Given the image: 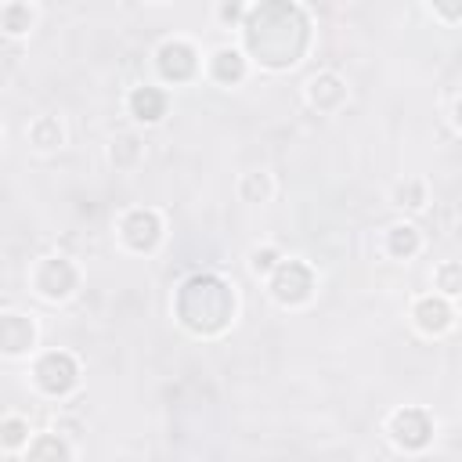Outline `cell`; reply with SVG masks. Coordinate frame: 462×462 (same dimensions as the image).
I'll return each instance as SVG.
<instances>
[{
  "mask_svg": "<svg viewBox=\"0 0 462 462\" xmlns=\"http://www.w3.org/2000/svg\"><path fill=\"white\" fill-rule=\"evenodd\" d=\"M393 433H397L401 444L422 448V444L430 440V419H426L419 408H404V411H397V419H393Z\"/></svg>",
  "mask_w": 462,
  "mask_h": 462,
  "instance_id": "obj_7",
  "label": "cell"
},
{
  "mask_svg": "<svg viewBox=\"0 0 462 462\" xmlns=\"http://www.w3.org/2000/svg\"><path fill=\"white\" fill-rule=\"evenodd\" d=\"M455 271H458V267L451 263V267H448V271L440 274V278H444V289H448V292H455Z\"/></svg>",
  "mask_w": 462,
  "mask_h": 462,
  "instance_id": "obj_19",
  "label": "cell"
},
{
  "mask_svg": "<svg viewBox=\"0 0 462 462\" xmlns=\"http://www.w3.org/2000/svg\"><path fill=\"white\" fill-rule=\"evenodd\" d=\"M29 7H22V4H14V7H7L4 11V25L11 29V32H22V29H29Z\"/></svg>",
  "mask_w": 462,
  "mask_h": 462,
  "instance_id": "obj_16",
  "label": "cell"
},
{
  "mask_svg": "<svg viewBox=\"0 0 462 462\" xmlns=\"http://www.w3.org/2000/svg\"><path fill=\"white\" fill-rule=\"evenodd\" d=\"M123 231H126V242H130L134 249H152V245H155V238H159V220H155V213L137 209V213H130V217H126Z\"/></svg>",
  "mask_w": 462,
  "mask_h": 462,
  "instance_id": "obj_8",
  "label": "cell"
},
{
  "mask_svg": "<svg viewBox=\"0 0 462 462\" xmlns=\"http://www.w3.org/2000/svg\"><path fill=\"white\" fill-rule=\"evenodd\" d=\"M415 314H419V325L430 328V332H433V328H444V325L451 321V310H448L440 300H422V303L415 307Z\"/></svg>",
  "mask_w": 462,
  "mask_h": 462,
  "instance_id": "obj_13",
  "label": "cell"
},
{
  "mask_svg": "<svg viewBox=\"0 0 462 462\" xmlns=\"http://www.w3.org/2000/svg\"><path fill=\"white\" fill-rule=\"evenodd\" d=\"M271 260H274V253H271V249H267V253H256L253 267H256V271H267V267H271Z\"/></svg>",
  "mask_w": 462,
  "mask_h": 462,
  "instance_id": "obj_18",
  "label": "cell"
},
{
  "mask_svg": "<svg viewBox=\"0 0 462 462\" xmlns=\"http://www.w3.org/2000/svg\"><path fill=\"white\" fill-rule=\"evenodd\" d=\"M36 285H40L47 296H65V292H72V285H76V267H72L69 260H47V263L40 267Z\"/></svg>",
  "mask_w": 462,
  "mask_h": 462,
  "instance_id": "obj_6",
  "label": "cell"
},
{
  "mask_svg": "<svg viewBox=\"0 0 462 462\" xmlns=\"http://www.w3.org/2000/svg\"><path fill=\"white\" fill-rule=\"evenodd\" d=\"M231 310H235V296L213 274H195L177 292V314L195 332H220L231 321Z\"/></svg>",
  "mask_w": 462,
  "mask_h": 462,
  "instance_id": "obj_2",
  "label": "cell"
},
{
  "mask_svg": "<svg viewBox=\"0 0 462 462\" xmlns=\"http://www.w3.org/2000/svg\"><path fill=\"white\" fill-rule=\"evenodd\" d=\"M25 422H18V419H7L4 426H0V437H4V444H22L25 440Z\"/></svg>",
  "mask_w": 462,
  "mask_h": 462,
  "instance_id": "obj_17",
  "label": "cell"
},
{
  "mask_svg": "<svg viewBox=\"0 0 462 462\" xmlns=\"http://www.w3.org/2000/svg\"><path fill=\"white\" fill-rule=\"evenodd\" d=\"M419 245V238H415V231L411 227H393V235H390V249L401 256V253H411Z\"/></svg>",
  "mask_w": 462,
  "mask_h": 462,
  "instance_id": "obj_15",
  "label": "cell"
},
{
  "mask_svg": "<svg viewBox=\"0 0 462 462\" xmlns=\"http://www.w3.org/2000/svg\"><path fill=\"white\" fill-rule=\"evenodd\" d=\"M36 379L47 393H65L72 390L76 383V361L69 354H47L40 365H36Z\"/></svg>",
  "mask_w": 462,
  "mask_h": 462,
  "instance_id": "obj_4",
  "label": "cell"
},
{
  "mask_svg": "<svg viewBox=\"0 0 462 462\" xmlns=\"http://www.w3.org/2000/svg\"><path fill=\"white\" fill-rule=\"evenodd\" d=\"M242 72H245V65H242V54L238 51H217L213 54V76L220 79V83H235V79H242Z\"/></svg>",
  "mask_w": 462,
  "mask_h": 462,
  "instance_id": "obj_11",
  "label": "cell"
},
{
  "mask_svg": "<svg viewBox=\"0 0 462 462\" xmlns=\"http://www.w3.org/2000/svg\"><path fill=\"white\" fill-rule=\"evenodd\" d=\"M310 285H314V278H310V271H307L300 260L282 263V267L274 271V282H271V289H274V296H278L282 303H300V300H307V296H310Z\"/></svg>",
  "mask_w": 462,
  "mask_h": 462,
  "instance_id": "obj_3",
  "label": "cell"
},
{
  "mask_svg": "<svg viewBox=\"0 0 462 462\" xmlns=\"http://www.w3.org/2000/svg\"><path fill=\"white\" fill-rule=\"evenodd\" d=\"M245 40L263 65H292L307 47V18L296 4H260L245 22Z\"/></svg>",
  "mask_w": 462,
  "mask_h": 462,
  "instance_id": "obj_1",
  "label": "cell"
},
{
  "mask_svg": "<svg viewBox=\"0 0 462 462\" xmlns=\"http://www.w3.org/2000/svg\"><path fill=\"white\" fill-rule=\"evenodd\" d=\"M29 462H69V451L58 437H40L32 448H29Z\"/></svg>",
  "mask_w": 462,
  "mask_h": 462,
  "instance_id": "obj_12",
  "label": "cell"
},
{
  "mask_svg": "<svg viewBox=\"0 0 462 462\" xmlns=\"http://www.w3.org/2000/svg\"><path fill=\"white\" fill-rule=\"evenodd\" d=\"M32 343V325L22 314H4L0 318V346L7 354H22Z\"/></svg>",
  "mask_w": 462,
  "mask_h": 462,
  "instance_id": "obj_9",
  "label": "cell"
},
{
  "mask_svg": "<svg viewBox=\"0 0 462 462\" xmlns=\"http://www.w3.org/2000/svg\"><path fill=\"white\" fill-rule=\"evenodd\" d=\"M314 101L318 105H325V108H332L339 97H343V83L336 79V76H321V79H314Z\"/></svg>",
  "mask_w": 462,
  "mask_h": 462,
  "instance_id": "obj_14",
  "label": "cell"
},
{
  "mask_svg": "<svg viewBox=\"0 0 462 462\" xmlns=\"http://www.w3.org/2000/svg\"><path fill=\"white\" fill-rule=\"evenodd\" d=\"M159 69H162L166 79L180 83V79H188V76L195 72V51H191L188 43H180V40L162 43V51H159Z\"/></svg>",
  "mask_w": 462,
  "mask_h": 462,
  "instance_id": "obj_5",
  "label": "cell"
},
{
  "mask_svg": "<svg viewBox=\"0 0 462 462\" xmlns=\"http://www.w3.org/2000/svg\"><path fill=\"white\" fill-rule=\"evenodd\" d=\"M130 108H134L137 119L155 123V119L166 112V97H162V90H155V87H137V90L130 94Z\"/></svg>",
  "mask_w": 462,
  "mask_h": 462,
  "instance_id": "obj_10",
  "label": "cell"
}]
</instances>
